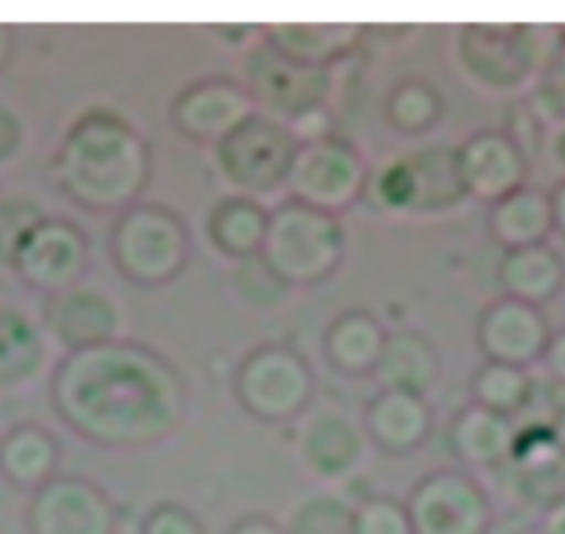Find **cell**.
Segmentation results:
<instances>
[{
  "instance_id": "obj_3",
  "label": "cell",
  "mask_w": 565,
  "mask_h": 534,
  "mask_svg": "<svg viewBox=\"0 0 565 534\" xmlns=\"http://www.w3.org/2000/svg\"><path fill=\"white\" fill-rule=\"evenodd\" d=\"M108 258L130 286L164 288L186 271L192 260V233L175 209L141 200L114 216Z\"/></svg>"
},
{
  "instance_id": "obj_23",
  "label": "cell",
  "mask_w": 565,
  "mask_h": 534,
  "mask_svg": "<svg viewBox=\"0 0 565 534\" xmlns=\"http://www.w3.org/2000/svg\"><path fill=\"white\" fill-rule=\"evenodd\" d=\"M388 330L363 308L341 310L322 332V354L341 377H372L380 363Z\"/></svg>"
},
{
  "instance_id": "obj_32",
  "label": "cell",
  "mask_w": 565,
  "mask_h": 534,
  "mask_svg": "<svg viewBox=\"0 0 565 534\" xmlns=\"http://www.w3.org/2000/svg\"><path fill=\"white\" fill-rule=\"evenodd\" d=\"M45 216L42 205L25 194L0 200V266L12 269L18 249Z\"/></svg>"
},
{
  "instance_id": "obj_17",
  "label": "cell",
  "mask_w": 565,
  "mask_h": 534,
  "mask_svg": "<svg viewBox=\"0 0 565 534\" xmlns=\"http://www.w3.org/2000/svg\"><path fill=\"white\" fill-rule=\"evenodd\" d=\"M460 181L466 194L482 205H493L515 189L526 186L530 158L513 134L499 128H482L466 136L458 147Z\"/></svg>"
},
{
  "instance_id": "obj_25",
  "label": "cell",
  "mask_w": 565,
  "mask_h": 534,
  "mask_svg": "<svg viewBox=\"0 0 565 534\" xmlns=\"http://www.w3.org/2000/svg\"><path fill=\"white\" fill-rule=\"evenodd\" d=\"M497 280L504 297L521 299L535 308H546L565 288V258L552 244L510 249L502 255Z\"/></svg>"
},
{
  "instance_id": "obj_4",
  "label": "cell",
  "mask_w": 565,
  "mask_h": 534,
  "mask_svg": "<svg viewBox=\"0 0 565 534\" xmlns=\"http://www.w3.org/2000/svg\"><path fill=\"white\" fill-rule=\"evenodd\" d=\"M260 258L289 288L324 286L347 258L344 222L297 200H282L269 211Z\"/></svg>"
},
{
  "instance_id": "obj_13",
  "label": "cell",
  "mask_w": 565,
  "mask_h": 534,
  "mask_svg": "<svg viewBox=\"0 0 565 534\" xmlns=\"http://www.w3.org/2000/svg\"><path fill=\"white\" fill-rule=\"evenodd\" d=\"M89 266V233L67 216H45L18 249L12 271L40 297H53L86 282Z\"/></svg>"
},
{
  "instance_id": "obj_27",
  "label": "cell",
  "mask_w": 565,
  "mask_h": 534,
  "mask_svg": "<svg viewBox=\"0 0 565 534\" xmlns=\"http://www.w3.org/2000/svg\"><path fill=\"white\" fill-rule=\"evenodd\" d=\"M366 451V435L344 413H319L300 438L302 462L322 479H341L358 468Z\"/></svg>"
},
{
  "instance_id": "obj_33",
  "label": "cell",
  "mask_w": 565,
  "mask_h": 534,
  "mask_svg": "<svg viewBox=\"0 0 565 534\" xmlns=\"http://www.w3.org/2000/svg\"><path fill=\"white\" fill-rule=\"evenodd\" d=\"M355 534H413L405 501L388 493H369L352 506Z\"/></svg>"
},
{
  "instance_id": "obj_35",
  "label": "cell",
  "mask_w": 565,
  "mask_h": 534,
  "mask_svg": "<svg viewBox=\"0 0 565 534\" xmlns=\"http://www.w3.org/2000/svg\"><path fill=\"white\" fill-rule=\"evenodd\" d=\"M233 288H236L238 297L244 299L253 308H277L280 302H286L291 288L264 264V258H249L236 264L233 269Z\"/></svg>"
},
{
  "instance_id": "obj_10",
  "label": "cell",
  "mask_w": 565,
  "mask_h": 534,
  "mask_svg": "<svg viewBox=\"0 0 565 534\" xmlns=\"http://www.w3.org/2000/svg\"><path fill=\"white\" fill-rule=\"evenodd\" d=\"M413 534H491L497 506L486 484L466 468L424 473L405 499Z\"/></svg>"
},
{
  "instance_id": "obj_41",
  "label": "cell",
  "mask_w": 565,
  "mask_h": 534,
  "mask_svg": "<svg viewBox=\"0 0 565 534\" xmlns=\"http://www.w3.org/2000/svg\"><path fill=\"white\" fill-rule=\"evenodd\" d=\"M552 197V216H554V233L565 242V178L557 183V186L548 192Z\"/></svg>"
},
{
  "instance_id": "obj_9",
  "label": "cell",
  "mask_w": 565,
  "mask_h": 534,
  "mask_svg": "<svg viewBox=\"0 0 565 534\" xmlns=\"http://www.w3.org/2000/svg\"><path fill=\"white\" fill-rule=\"evenodd\" d=\"M300 139L289 122L258 111L214 147L222 181L244 197H266L286 189Z\"/></svg>"
},
{
  "instance_id": "obj_15",
  "label": "cell",
  "mask_w": 565,
  "mask_h": 534,
  "mask_svg": "<svg viewBox=\"0 0 565 534\" xmlns=\"http://www.w3.org/2000/svg\"><path fill=\"white\" fill-rule=\"evenodd\" d=\"M253 114H258V103L231 75H203L183 86L170 103L172 128L194 145L216 147Z\"/></svg>"
},
{
  "instance_id": "obj_43",
  "label": "cell",
  "mask_w": 565,
  "mask_h": 534,
  "mask_svg": "<svg viewBox=\"0 0 565 534\" xmlns=\"http://www.w3.org/2000/svg\"><path fill=\"white\" fill-rule=\"evenodd\" d=\"M548 152H552L554 163L565 169V122L554 130L552 141H548Z\"/></svg>"
},
{
  "instance_id": "obj_38",
  "label": "cell",
  "mask_w": 565,
  "mask_h": 534,
  "mask_svg": "<svg viewBox=\"0 0 565 534\" xmlns=\"http://www.w3.org/2000/svg\"><path fill=\"white\" fill-rule=\"evenodd\" d=\"M541 366L546 369V380L565 388V327L552 332L546 352L541 357Z\"/></svg>"
},
{
  "instance_id": "obj_39",
  "label": "cell",
  "mask_w": 565,
  "mask_h": 534,
  "mask_svg": "<svg viewBox=\"0 0 565 534\" xmlns=\"http://www.w3.org/2000/svg\"><path fill=\"white\" fill-rule=\"evenodd\" d=\"M225 534H289V528L277 523L271 515L253 512V515H244L238 521H233Z\"/></svg>"
},
{
  "instance_id": "obj_5",
  "label": "cell",
  "mask_w": 565,
  "mask_h": 534,
  "mask_svg": "<svg viewBox=\"0 0 565 534\" xmlns=\"http://www.w3.org/2000/svg\"><path fill=\"white\" fill-rule=\"evenodd\" d=\"M515 421L508 471L513 488L530 504L546 510L565 499V388L535 383V396Z\"/></svg>"
},
{
  "instance_id": "obj_29",
  "label": "cell",
  "mask_w": 565,
  "mask_h": 534,
  "mask_svg": "<svg viewBox=\"0 0 565 534\" xmlns=\"http://www.w3.org/2000/svg\"><path fill=\"white\" fill-rule=\"evenodd\" d=\"M45 357L42 324L14 305H0V388L31 383L45 366Z\"/></svg>"
},
{
  "instance_id": "obj_2",
  "label": "cell",
  "mask_w": 565,
  "mask_h": 534,
  "mask_svg": "<svg viewBox=\"0 0 565 534\" xmlns=\"http://www.w3.org/2000/svg\"><path fill=\"white\" fill-rule=\"evenodd\" d=\"M53 181L86 214L119 216L153 183V145L125 114L86 108L58 141Z\"/></svg>"
},
{
  "instance_id": "obj_26",
  "label": "cell",
  "mask_w": 565,
  "mask_h": 534,
  "mask_svg": "<svg viewBox=\"0 0 565 534\" xmlns=\"http://www.w3.org/2000/svg\"><path fill=\"white\" fill-rule=\"evenodd\" d=\"M266 231H269V209L244 194H227L216 200L205 216L209 244L233 264L258 258Z\"/></svg>"
},
{
  "instance_id": "obj_18",
  "label": "cell",
  "mask_w": 565,
  "mask_h": 534,
  "mask_svg": "<svg viewBox=\"0 0 565 534\" xmlns=\"http://www.w3.org/2000/svg\"><path fill=\"white\" fill-rule=\"evenodd\" d=\"M40 324L45 335H51L64 352H78V349L119 338L122 310L114 302L111 293L81 282L70 291L45 297Z\"/></svg>"
},
{
  "instance_id": "obj_37",
  "label": "cell",
  "mask_w": 565,
  "mask_h": 534,
  "mask_svg": "<svg viewBox=\"0 0 565 534\" xmlns=\"http://www.w3.org/2000/svg\"><path fill=\"white\" fill-rule=\"evenodd\" d=\"M25 147V122L14 108L0 103V167H9Z\"/></svg>"
},
{
  "instance_id": "obj_44",
  "label": "cell",
  "mask_w": 565,
  "mask_h": 534,
  "mask_svg": "<svg viewBox=\"0 0 565 534\" xmlns=\"http://www.w3.org/2000/svg\"><path fill=\"white\" fill-rule=\"evenodd\" d=\"M559 40H563V45H565V25H563V29H559Z\"/></svg>"
},
{
  "instance_id": "obj_24",
  "label": "cell",
  "mask_w": 565,
  "mask_h": 534,
  "mask_svg": "<svg viewBox=\"0 0 565 534\" xmlns=\"http://www.w3.org/2000/svg\"><path fill=\"white\" fill-rule=\"evenodd\" d=\"M372 377L383 391H411L427 396L441 377V352L418 330L388 332Z\"/></svg>"
},
{
  "instance_id": "obj_20",
  "label": "cell",
  "mask_w": 565,
  "mask_h": 534,
  "mask_svg": "<svg viewBox=\"0 0 565 534\" xmlns=\"http://www.w3.org/2000/svg\"><path fill=\"white\" fill-rule=\"evenodd\" d=\"M366 29L355 23H266L260 40L306 67L333 70L361 47Z\"/></svg>"
},
{
  "instance_id": "obj_22",
  "label": "cell",
  "mask_w": 565,
  "mask_h": 534,
  "mask_svg": "<svg viewBox=\"0 0 565 534\" xmlns=\"http://www.w3.org/2000/svg\"><path fill=\"white\" fill-rule=\"evenodd\" d=\"M515 421L486 407H460L447 427V449L466 468H504L513 451Z\"/></svg>"
},
{
  "instance_id": "obj_28",
  "label": "cell",
  "mask_w": 565,
  "mask_h": 534,
  "mask_svg": "<svg viewBox=\"0 0 565 534\" xmlns=\"http://www.w3.org/2000/svg\"><path fill=\"white\" fill-rule=\"evenodd\" d=\"M488 233L493 242L510 253V249L535 247L546 244L554 233L552 197L537 186H521L513 194L502 197L499 203L488 205L486 216Z\"/></svg>"
},
{
  "instance_id": "obj_21",
  "label": "cell",
  "mask_w": 565,
  "mask_h": 534,
  "mask_svg": "<svg viewBox=\"0 0 565 534\" xmlns=\"http://www.w3.org/2000/svg\"><path fill=\"white\" fill-rule=\"evenodd\" d=\"M62 468V444L40 421H20L0 435V477L23 493H36Z\"/></svg>"
},
{
  "instance_id": "obj_6",
  "label": "cell",
  "mask_w": 565,
  "mask_h": 534,
  "mask_svg": "<svg viewBox=\"0 0 565 534\" xmlns=\"http://www.w3.org/2000/svg\"><path fill=\"white\" fill-rule=\"evenodd\" d=\"M233 399L255 421L269 427L291 424L317 399V372L291 343H258L236 363Z\"/></svg>"
},
{
  "instance_id": "obj_30",
  "label": "cell",
  "mask_w": 565,
  "mask_h": 534,
  "mask_svg": "<svg viewBox=\"0 0 565 534\" xmlns=\"http://www.w3.org/2000/svg\"><path fill=\"white\" fill-rule=\"evenodd\" d=\"M385 122L405 139H418L436 130L444 119V95L436 84L418 75L399 78L383 100Z\"/></svg>"
},
{
  "instance_id": "obj_40",
  "label": "cell",
  "mask_w": 565,
  "mask_h": 534,
  "mask_svg": "<svg viewBox=\"0 0 565 534\" xmlns=\"http://www.w3.org/2000/svg\"><path fill=\"white\" fill-rule=\"evenodd\" d=\"M541 534H565V499L554 501L543 510Z\"/></svg>"
},
{
  "instance_id": "obj_36",
  "label": "cell",
  "mask_w": 565,
  "mask_h": 534,
  "mask_svg": "<svg viewBox=\"0 0 565 534\" xmlns=\"http://www.w3.org/2000/svg\"><path fill=\"white\" fill-rule=\"evenodd\" d=\"M139 534H209L203 517L178 501H159L145 512Z\"/></svg>"
},
{
  "instance_id": "obj_11",
  "label": "cell",
  "mask_w": 565,
  "mask_h": 534,
  "mask_svg": "<svg viewBox=\"0 0 565 534\" xmlns=\"http://www.w3.org/2000/svg\"><path fill=\"white\" fill-rule=\"evenodd\" d=\"M238 81L255 97L258 111L289 125L317 108H328V97L333 92V70L291 62L260 40V34L244 53Z\"/></svg>"
},
{
  "instance_id": "obj_14",
  "label": "cell",
  "mask_w": 565,
  "mask_h": 534,
  "mask_svg": "<svg viewBox=\"0 0 565 534\" xmlns=\"http://www.w3.org/2000/svg\"><path fill=\"white\" fill-rule=\"evenodd\" d=\"M29 534H117L119 506L106 488L78 473H58L31 493L25 506Z\"/></svg>"
},
{
  "instance_id": "obj_34",
  "label": "cell",
  "mask_w": 565,
  "mask_h": 534,
  "mask_svg": "<svg viewBox=\"0 0 565 534\" xmlns=\"http://www.w3.org/2000/svg\"><path fill=\"white\" fill-rule=\"evenodd\" d=\"M289 534H355L352 506L333 495H317L300 504L291 517Z\"/></svg>"
},
{
  "instance_id": "obj_42",
  "label": "cell",
  "mask_w": 565,
  "mask_h": 534,
  "mask_svg": "<svg viewBox=\"0 0 565 534\" xmlns=\"http://www.w3.org/2000/svg\"><path fill=\"white\" fill-rule=\"evenodd\" d=\"M14 51H18V36H14V29L0 25V75H3V70H7L9 64H12Z\"/></svg>"
},
{
  "instance_id": "obj_45",
  "label": "cell",
  "mask_w": 565,
  "mask_h": 534,
  "mask_svg": "<svg viewBox=\"0 0 565 534\" xmlns=\"http://www.w3.org/2000/svg\"><path fill=\"white\" fill-rule=\"evenodd\" d=\"M557 100H563V103H565V92H563V95H559V97H557Z\"/></svg>"
},
{
  "instance_id": "obj_12",
  "label": "cell",
  "mask_w": 565,
  "mask_h": 534,
  "mask_svg": "<svg viewBox=\"0 0 565 534\" xmlns=\"http://www.w3.org/2000/svg\"><path fill=\"white\" fill-rule=\"evenodd\" d=\"M543 36L535 25L469 23L458 34V62L475 84L510 92L541 67Z\"/></svg>"
},
{
  "instance_id": "obj_31",
  "label": "cell",
  "mask_w": 565,
  "mask_h": 534,
  "mask_svg": "<svg viewBox=\"0 0 565 534\" xmlns=\"http://www.w3.org/2000/svg\"><path fill=\"white\" fill-rule=\"evenodd\" d=\"M535 383L530 369L504 366V363L482 361L475 369L469 383L471 402L499 416L515 418L526 410V405L535 396Z\"/></svg>"
},
{
  "instance_id": "obj_8",
  "label": "cell",
  "mask_w": 565,
  "mask_h": 534,
  "mask_svg": "<svg viewBox=\"0 0 565 534\" xmlns=\"http://www.w3.org/2000/svg\"><path fill=\"white\" fill-rule=\"evenodd\" d=\"M372 163L355 141L339 134L300 141L286 192L289 200L341 216L355 209L369 192Z\"/></svg>"
},
{
  "instance_id": "obj_19",
  "label": "cell",
  "mask_w": 565,
  "mask_h": 534,
  "mask_svg": "<svg viewBox=\"0 0 565 534\" xmlns=\"http://www.w3.org/2000/svg\"><path fill=\"white\" fill-rule=\"evenodd\" d=\"M436 429L430 399L411 391H383L369 399L363 410V435L383 455L405 457L422 449Z\"/></svg>"
},
{
  "instance_id": "obj_16",
  "label": "cell",
  "mask_w": 565,
  "mask_h": 534,
  "mask_svg": "<svg viewBox=\"0 0 565 534\" xmlns=\"http://www.w3.org/2000/svg\"><path fill=\"white\" fill-rule=\"evenodd\" d=\"M552 332L543 308L504 293L480 310L475 327L477 349L486 361L519 369H532L541 363Z\"/></svg>"
},
{
  "instance_id": "obj_7",
  "label": "cell",
  "mask_w": 565,
  "mask_h": 534,
  "mask_svg": "<svg viewBox=\"0 0 565 534\" xmlns=\"http://www.w3.org/2000/svg\"><path fill=\"white\" fill-rule=\"evenodd\" d=\"M374 205L394 214H444L463 203L458 147L433 145L407 150L372 167L369 192Z\"/></svg>"
},
{
  "instance_id": "obj_1",
  "label": "cell",
  "mask_w": 565,
  "mask_h": 534,
  "mask_svg": "<svg viewBox=\"0 0 565 534\" xmlns=\"http://www.w3.org/2000/svg\"><path fill=\"white\" fill-rule=\"evenodd\" d=\"M47 396L70 432L106 451L161 446L183 427L192 402L186 377L164 352L122 335L64 352Z\"/></svg>"
}]
</instances>
